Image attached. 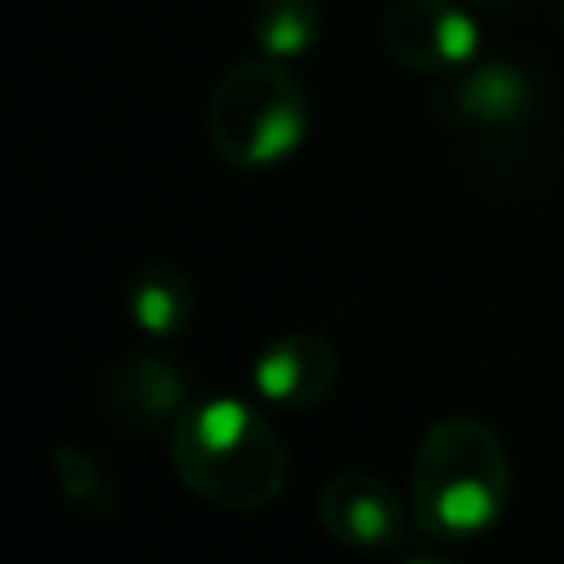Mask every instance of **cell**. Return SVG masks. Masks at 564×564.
<instances>
[{"instance_id": "1", "label": "cell", "mask_w": 564, "mask_h": 564, "mask_svg": "<svg viewBox=\"0 0 564 564\" xmlns=\"http://www.w3.org/2000/svg\"><path fill=\"white\" fill-rule=\"evenodd\" d=\"M167 463L189 498L220 511H260L291 480L282 436L238 397L189 405L167 432Z\"/></svg>"}, {"instance_id": "2", "label": "cell", "mask_w": 564, "mask_h": 564, "mask_svg": "<svg viewBox=\"0 0 564 564\" xmlns=\"http://www.w3.org/2000/svg\"><path fill=\"white\" fill-rule=\"evenodd\" d=\"M511 502V458L502 436L471 419H436L410 463V516L414 529L441 546L489 533Z\"/></svg>"}, {"instance_id": "3", "label": "cell", "mask_w": 564, "mask_h": 564, "mask_svg": "<svg viewBox=\"0 0 564 564\" xmlns=\"http://www.w3.org/2000/svg\"><path fill=\"white\" fill-rule=\"evenodd\" d=\"M308 93L278 57L234 62L212 88L203 119L212 150L242 172L291 159L308 137Z\"/></svg>"}, {"instance_id": "4", "label": "cell", "mask_w": 564, "mask_h": 564, "mask_svg": "<svg viewBox=\"0 0 564 564\" xmlns=\"http://www.w3.org/2000/svg\"><path fill=\"white\" fill-rule=\"evenodd\" d=\"M542 106L538 79L511 57H471L432 88V115L476 141H516Z\"/></svg>"}, {"instance_id": "5", "label": "cell", "mask_w": 564, "mask_h": 564, "mask_svg": "<svg viewBox=\"0 0 564 564\" xmlns=\"http://www.w3.org/2000/svg\"><path fill=\"white\" fill-rule=\"evenodd\" d=\"M476 22L454 0H397L383 13V48L414 75H449L476 57Z\"/></svg>"}, {"instance_id": "6", "label": "cell", "mask_w": 564, "mask_h": 564, "mask_svg": "<svg viewBox=\"0 0 564 564\" xmlns=\"http://www.w3.org/2000/svg\"><path fill=\"white\" fill-rule=\"evenodd\" d=\"M339 383V352L313 330H286L251 357V388L282 414L322 405Z\"/></svg>"}, {"instance_id": "7", "label": "cell", "mask_w": 564, "mask_h": 564, "mask_svg": "<svg viewBox=\"0 0 564 564\" xmlns=\"http://www.w3.org/2000/svg\"><path fill=\"white\" fill-rule=\"evenodd\" d=\"M317 524L348 551H388L405 533V507L388 480L370 471H339L317 494Z\"/></svg>"}, {"instance_id": "8", "label": "cell", "mask_w": 564, "mask_h": 564, "mask_svg": "<svg viewBox=\"0 0 564 564\" xmlns=\"http://www.w3.org/2000/svg\"><path fill=\"white\" fill-rule=\"evenodd\" d=\"M106 405L132 432H172L189 410V375L163 352H128L106 375Z\"/></svg>"}, {"instance_id": "9", "label": "cell", "mask_w": 564, "mask_h": 564, "mask_svg": "<svg viewBox=\"0 0 564 564\" xmlns=\"http://www.w3.org/2000/svg\"><path fill=\"white\" fill-rule=\"evenodd\" d=\"M123 308L150 339H176L194 322V286L176 264H141L123 286Z\"/></svg>"}, {"instance_id": "10", "label": "cell", "mask_w": 564, "mask_h": 564, "mask_svg": "<svg viewBox=\"0 0 564 564\" xmlns=\"http://www.w3.org/2000/svg\"><path fill=\"white\" fill-rule=\"evenodd\" d=\"M322 4L317 0H256L251 4V40L264 57L291 62L317 48L322 40Z\"/></svg>"}, {"instance_id": "11", "label": "cell", "mask_w": 564, "mask_h": 564, "mask_svg": "<svg viewBox=\"0 0 564 564\" xmlns=\"http://www.w3.org/2000/svg\"><path fill=\"white\" fill-rule=\"evenodd\" d=\"M53 476H57L62 498L75 511H84L88 520H110L119 511V485L97 463V454H88L79 445H53Z\"/></svg>"}, {"instance_id": "12", "label": "cell", "mask_w": 564, "mask_h": 564, "mask_svg": "<svg viewBox=\"0 0 564 564\" xmlns=\"http://www.w3.org/2000/svg\"><path fill=\"white\" fill-rule=\"evenodd\" d=\"M476 4H494V9H507V4H516V0H476Z\"/></svg>"}, {"instance_id": "13", "label": "cell", "mask_w": 564, "mask_h": 564, "mask_svg": "<svg viewBox=\"0 0 564 564\" xmlns=\"http://www.w3.org/2000/svg\"><path fill=\"white\" fill-rule=\"evenodd\" d=\"M555 18H560V26H564V0H555Z\"/></svg>"}]
</instances>
